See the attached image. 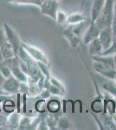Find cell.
I'll use <instances>...</instances> for the list:
<instances>
[{
    "label": "cell",
    "mask_w": 116,
    "mask_h": 130,
    "mask_svg": "<svg viewBox=\"0 0 116 130\" xmlns=\"http://www.w3.org/2000/svg\"><path fill=\"white\" fill-rule=\"evenodd\" d=\"M115 0H106L104 7L101 11L100 15L95 20V24L100 28V30L112 27L113 19V7Z\"/></svg>",
    "instance_id": "1"
},
{
    "label": "cell",
    "mask_w": 116,
    "mask_h": 130,
    "mask_svg": "<svg viewBox=\"0 0 116 130\" xmlns=\"http://www.w3.org/2000/svg\"><path fill=\"white\" fill-rule=\"evenodd\" d=\"M21 45L24 48L25 51L29 54V56L31 58H33L36 62H44V63L49 64V60H48V56H46V54L44 53L42 50H40L39 48L36 47V46L30 45L29 43H26L24 42H21Z\"/></svg>",
    "instance_id": "2"
},
{
    "label": "cell",
    "mask_w": 116,
    "mask_h": 130,
    "mask_svg": "<svg viewBox=\"0 0 116 130\" xmlns=\"http://www.w3.org/2000/svg\"><path fill=\"white\" fill-rule=\"evenodd\" d=\"M39 9L42 14L48 17L51 19L56 20V13L59 10V1L58 0H43Z\"/></svg>",
    "instance_id": "3"
},
{
    "label": "cell",
    "mask_w": 116,
    "mask_h": 130,
    "mask_svg": "<svg viewBox=\"0 0 116 130\" xmlns=\"http://www.w3.org/2000/svg\"><path fill=\"white\" fill-rule=\"evenodd\" d=\"M3 28L5 32L6 39H7V41L11 44L12 48H13V50L15 51V54H16L18 49L21 47V42L22 41L20 40L19 36H18V34L16 32V30H15L13 28H11V27H10L9 24H6V23L4 24Z\"/></svg>",
    "instance_id": "4"
},
{
    "label": "cell",
    "mask_w": 116,
    "mask_h": 130,
    "mask_svg": "<svg viewBox=\"0 0 116 130\" xmlns=\"http://www.w3.org/2000/svg\"><path fill=\"white\" fill-rule=\"evenodd\" d=\"M41 120H42V116L40 113L36 115L35 116H26V115H23V116L21 117L18 129H22V130L37 129V125L39 124Z\"/></svg>",
    "instance_id": "5"
},
{
    "label": "cell",
    "mask_w": 116,
    "mask_h": 130,
    "mask_svg": "<svg viewBox=\"0 0 116 130\" xmlns=\"http://www.w3.org/2000/svg\"><path fill=\"white\" fill-rule=\"evenodd\" d=\"M100 31V28L95 24V23L90 21V24H88V28L86 29V30L84 31L83 35L81 37V42L84 44L88 45L93 40L98 38Z\"/></svg>",
    "instance_id": "6"
},
{
    "label": "cell",
    "mask_w": 116,
    "mask_h": 130,
    "mask_svg": "<svg viewBox=\"0 0 116 130\" xmlns=\"http://www.w3.org/2000/svg\"><path fill=\"white\" fill-rule=\"evenodd\" d=\"M98 39L102 45L103 51L108 49L113 43V32L112 27H107V28L101 30Z\"/></svg>",
    "instance_id": "7"
},
{
    "label": "cell",
    "mask_w": 116,
    "mask_h": 130,
    "mask_svg": "<svg viewBox=\"0 0 116 130\" xmlns=\"http://www.w3.org/2000/svg\"><path fill=\"white\" fill-rule=\"evenodd\" d=\"M19 86H20V82L11 75V76L8 77V78L4 80L1 87L8 94L14 95L15 94H18V91H19Z\"/></svg>",
    "instance_id": "8"
},
{
    "label": "cell",
    "mask_w": 116,
    "mask_h": 130,
    "mask_svg": "<svg viewBox=\"0 0 116 130\" xmlns=\"http://www.w3.org/2000/svg\"><path fill=\"white\" fill-rule=\"evenodd\" d=\"M10 69H11L12 76L16 78L19 82H28V76L21 69L19 60L16 56H14L13 58H11Z\"/></svg>",
    "instance_id": "9"
},
{
    "label": "cell",
    "mask_w": 116,
    "mask_h": 130,
    "mask_svg": "<svg viewBox=\"0 0 116 130\" xmlns=\"http://www.w3.org/2000/svg\"><path fill=\"white\" fill-rule=\"evenodd\" d=\"M94 70L97 73H99L100 75H102V76L106 77L107 79H110V80H113L114 76L116 75V71L114 69L108 68V67L105 66L104 64L101 63L99 62H94V64H93Z\"/></svg>",
    "instance_id": "10"
},
{
    "label": "cell",
    "mask_w": 116,
    "mask_h": 130,
    "mask_svg": "<svg viewBox=\"0 0 116 130\" xmlns=\"http://www.w3.org/2000/svg\"><path fill=\"white\" fill-rule=\"evenodd\" d=\"M105 2L106 0H94L93 1L91 10H90V21L91 22H95L104 7Z\"/></svg>",
    "instance_id": "11"
},
{
    "label": "cell",
    "mask_w": 116,
    "mask_h": 130,
    "mask_svg": "<svg viewBox=\"0 0 116 130\" xmlns=\"http://www.w3.org/2000/svg\"><path fill=\"white\" fill-rule=\"evenodd\" d=\"M21 117H22V115H20V113L16 112V111H13L12 113L8 115H7L8 129H11V130L18 129Z\"/></svg>",
    "instance_id": "12"
},
{
    "label": "cell",
    "mask_w": 116,
    "mask_h": 130,
    "mask_svg": "<svg viewBox=\"0 0 116 130\" xmlns=\"http://www.w3.org/2000/svg\"><path fill=\"white\" fill-rule=\"evenodd\" d=\"M88 54L90 55V56L102 55V53L103 52L102 45L98 38L93 40L91 43H88Z\"/></svg>",
    "instance_id": "13"
},
{
    "label": "cell",
    "mask_w": 116,
    "mask_h": 130,
    "mask_svg": "<svg viewBox=\"0 0 116 130\" xmlns=\"http://www.w3.org/2000/svg\"><path fill=\"white\" fill-rule=\"evenodd\" d=\"M0 52L3 56L4 60L10 59V58H13L14 56H16L13 48L8 41H6L5 43H4L0 46Z\"/></svg>",
    "instance_id": "14"
},
{
    "label": "cell",
    "mask_w": 116,
    "mask_h": 130,
    "mask_svg": "<svg viewBox=\"0 0 116 130\" xmlns=\"http://www.w3.org/2000/svg\"><path fill=\"white\" fill-rule=\"evenodd\" d=\"M86 20H87V18H86L84 14L81 13V12H75V13H71L68 15V18H67V25L78 24Z\"/></svg>",
    "instance_id": "15"
},
{
    "label": "cell",
    "mask_w": 116,
    "mask_h": 130,
    "mask_svg": "<svg viewBox=\"0 0 116 130\" xmlns=\"http://www.w3.org/2000/svg\"><path fill=\"white\" fill-rule=\"evenodd\" d=\"M63 36H64L65 38L69 41V44H70L71 47L75 48V49L77 47L78 44H79L80 41L81 40V38H79L78 37L74 35L73 33L69 30L68 27H67V28H65L64 30H63Z\"/></svg>",
    "instance_id": "16"
},
{
    "label": "cell",
    "mask_w": 116,
    "mask_h": 130,
    "mask_svg": "<svg viewBox=\"0 0 116 130\" xmlns=\"http://www.w3.org/2000/svg\"><path fill=\"white\" fill-rule=\"evenodd\" d=\"M10 65H11V58L10 59L4 60L3 62L0 63V74L5 79L8 77L11 76V69H10Z\"/></svg>",
    "instance_id": "17"
},
{
    "label": "cell",
    "mask_w": 116,
    "mask_h": 130,
    "mask_svg": "<svg viewBox=\"0 0 116 130\" xmlns=\"http://www.w3.org/2000/svg\"><path fill=\"white\" fill-rule=\"evenodd\" d=\"M28 84H29V93L28 95L31 96V97H36V96H38L41 93V90L43 89L39 87L37 82L29 80L28 79Z\"/></svg>",
    "instance_id": "18"
},
{
    "label": "cell",
    "mask_w": 116,
    "mask_h": 130,
    "mask_svg": "<svg viewBox=\"0 0 116 130\" xmlns=\"http://www.w3.org/2000/svg\"><path fill=\"white\" fill-rule=\"evenodd\" d=\"M47 111L49 113H58L61 109V103L56 99H54L52 95L49 97V100L47 102Z\"/></svg>",
    "instance_id": "19"
},
{
    "label": "cell",
    "mask_w": 116,
    "mask_h": 130,
    "mask_svg": "<svg viewBox=\"0 0 116 130\" xmlns=\"http://www.w3.org/2000/svg\"><path fill=\"white\" fill-rule=\"evenodd\" d=\"M15 108H16V104L14 101L11 100V97L3 102V112L7 115L15 111Z\"/></svg>",
    "instance_id": "20"
},
{
    "label": "cell",
    "mask_w": 116,
    "mask_h": 130,
    "mask_svg": "<svg viewBox=\"0 0 116 130\" xmlns=\"http://www.w3.org/2000/svg\"><path fill=\"white\" fill-rule=\"evenodd\" d=\"M8 3L18 5H35L39 8V4L35 0H6Z\"/></svg>",
    "instance_id": "21"
},
{
    "label": "cell",
    "mask_w": 116,
    "mask_h": 130,
    "mask_svg": "<svg viewBox=\"0 0 116 130\" xmlns=\"http://www.w3.org/2000/svg\"><path fill=\"white\" fill-rule=\"evenodd\" d=\"M37 65H38L39 70H40V71H41L42 74H43V76H45V78L49 79V77L51 76V74H50L49 64L38 62H37Z\"/></svg>",
    "instance_id": "22"
},
{
    "label": "cell",
    "mask_w": 116,
    "mask_h": 130,
    "mask_svg": "<svg viewBox=\"0 0 116 130\" xmlns=\"http://www.w3.org/2000/svg\"><path fill=\"white\" fill-rule=\"evenodd\" d=\"M70 128V122L66 117L60 116L56 125V129H61V130H66Z\"/></svg>",
    "instance_id": "23"
},
{
    "label": "cell",
    "mask_w": 116,
    "mask_h": 130,
    "mask_svg": "<svg viewBox=\"0 0 116 130\" xmlns=\"http://www.w3.org/2000/svg\"><path fill=\"white\" fill-rule=\"evenodd\" d=\"M67 18H68V15L64 11L58 10L57 13H56V18L55 21H56L57 24L63 26V25L67 24Z\"/></svg>",
    "instance_id": "24"
},
{
    "label": "cell",
    "mask_w": 116,
    "mask_h": 130,
    "mask_svg": "<svg viewBox=\"0 0 116 130\" xmlns=\"http://www.w3.org/2000/svg\"><path fill=\"white\" fill-rule=\"evenodd\" d=\"M49 82L52 85H54L55 87H56L57 89L62 90L64 94H66V88H65V86L63 85L57 78H56V77H54V76H50L49 77Z\"/></svg>",
    "instance_id": "25"
},
{
    "label": "cell",
    "mask_w": 116,
    "mask_h": 130,
    "mask_svg": "<svg viewBox=\"0 0 116 130\" xmlns=\"http://www.w3.org/2000/svg\"><path fill=\"white\" fill-rule=\"evenodd\" d=\"M47 103H46V100L41 99L37 101V103H36V109L38 113H43L47 109Z\"/></svg>",
    "instance_id": "26"
},
{
    "label": "cell",
    "mask_w": 116,
    "mask_h": 130,
    "mask_svg": "<svg viewBox=\"0 0 116 130\" xmlns=\"http://www.w3.org/2000/svg\"><path fill=\"white\" fill-rule=\"evenodd\" d=\"M47 89L49 90V92H50V94H51L52 96H63L65 95L62 90H60L59 89H57L56 87H55V86L52 85L51 83L49 84V86L48 87Z\"/></svg>",
    "instance_id": "27"
},
{
    "label": "cell",
    "mask_w": 116,
    "mask_h": 130,
    "mask_svg": "<svg viewBox=\"0 0 116 130\" xmlns=\"http://www.w3.org/2000/svg\"><path fill=\"white\" fill-rule=\"evenodd\" d=\"M0 129H8L7 115L4 112L0 113Z\"/></svg>",
    "instance_id": "28"
},
{
    "label": "cell",
    "mask_w": 116,
    "mask_h": 130,
    "mask_svg": "<svg viewBox=\"0 0 116 130\" xmlns=\"http://www.w3.org/2000/svg\"><path fill=\"white\" fill-rule=\"evenodd\" d=\"M19 94H24V95H28L29 93V84L27 82H20L19 86Z\"/></svg>",
    "instance_id": "29"
},
{
    "label": "cell",
    "mask_w": 116,
    "mask_h": 130,
    "mask_svg": "<svg viewBox=\"0 0 116 130\" xmlns=\"http://www.w3.org/2000/svg\"><path fill=\"white\" fill-rule=\"evenodd\" d=\"M40 97L42 99H44V100H47V99H49V97L51 96V94H50L49 90L47 89H43L41 90V93H40Z\"/></svg>",
    "instance_id": "30"
},
{
    "label": "cell",
    "mask_w": 116,
    "mask_h": 130,
    "mask_svg": "<svg viewBox=\"0 0 116 130\" xmlns=\"http://www.w3.org/2000/svg\"><path fill=\"white\" fill-rule=\"evenodd\" d=\"M37 130H49V128H48V127L47 125V123H46V121H44V119L42 118V120L40 121L39 124L37 125Z\"/></svg>",
    "instance_id": "31"
},
{
    "label": "cell",
    "mask_w": 116,
    "mask_h": 130,
    "mask_svg": "<svg viewBox=\"0 0 116 130\" xmlns=\"http://www.w3.org/2000/svg\"><path fill=\"white\" fill-rule=\"evenodd\" d=\"M112 29H113V34H116V0L114 2V7H113V19L112 24Z\"/></svg>",
    "instance_id": "32"
},
{
    "label": "cell",
    "mask_w": 116,
    "mask_h": 130,
    "mask_svg": "<svg viewBox=\"0 0 116 130\" xmlns=\"http://www.w3.org/2000/svg\"><path fill=\"white\" fill-rule=\"evenodd\" d=\"M6 41H7V39H6L5 30H4V28L0 27V46L3 44L4 43H5Z\"/></svg>",
    "instance_id": "33"
},
{
    "label": "cell",
    "mask_w": 116,
    "mask_h": 130,
    "mask_svg": "<svg viewBox=\"0 0 116 130\" xmlns=\"http://www.w3.org/2000/svg\"><path fill=\"white\" fill-rule=\"evenodd\" d=\"M10 95V94H8L7 92L5 91V90L2 89L1 86H0V97H1V96H3V95Z\"/></svg>",
    "instance_id": "34"
},
{
    "label": "cell",
    "mask_w": 116,
    "mask_h": 130,
    "mask_svg": "<svg viewBox=\"0 0 116 130\" xmlns=\"http://www.w3.org/2000/svg\"><path fill=\"white\" fill-rule=\"evenodd\" d=\"M3 112V101L0 100V113Z\"/></svg>",
    "instance_id": "35"
},
{
    "label": "cell",
    "mask_w": 116,
    "mask_h": 130,
    "mask_svg": "<svg viewBox=\"0 0 116 130\" xmlns=\"http://www.w3.org/2000/svg\"><path fill=\"white\" fill-rule=\"evenodd\" d=\"M4 80H5V78H4V77L1 75V74H0V86L2 85V83H3Z\"/></svg>",
    "instance_id": "36"
},
{
    "label": "cell",
    "mask_w": 116,
    "mask_h": 130,
    "mask_svg": "<svg viewBox=\"0 0 116 130\" xmlns=\"http://www.w3.org/2000/svg\"><path fill=\"white\" fill-rule=\"evenodd\" d=\"M4 61V58H3V56H2V54H1V52H0V63H1L2 62Z\"/></svg>",
    "instance_id": "37"
},
{
    "label": "cell",
    "mask_w": 116,
    "mask_h": 130,
    "mask_svg": "<svg viewBox=\"0 0 116 130\" xmlns=\"http://www.w3.org/2000/svg\"><path fill=\"white\" fill-rule=\"evenodd\" d=\"M88 1H89V0H82V5H81L83 6L84 5H85L86 3H87Z\"/></svg>",
    "instance_id": "38"
},
{
    "label": "cell",
    "mask_w": 116,
    "mask_h": 130,
    "mask_svg": "<svg viewBox=\"0 0 116 130\" xmlns=\"http://www.w3.org/2000/svg\"><path fill=\"white\" fill-rule=\"evenodd\" d=\"M114 84H115V85H116V83H114Z\"/></svg>",
    "instance_id": "39"
}]
</instances>
